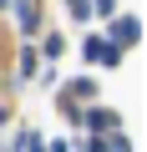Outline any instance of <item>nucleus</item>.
<instances>
[{
  "mask_svg": "<svg viewBox=\"0 0 147 152\" xmlns=\"http://www.w3.org/2000/svg\"><path fill=\"white\" fill-rule=\"evenodd\" d=\"M86 10L102 15V20H112V15H117V0H86Z\"/></svg>",
  "mask_w": 147,
  "mask_h": 152,
  "instance_id": "39448f33",
  "label": "nucleus"
},
{
  "mask_svg": "<svg viewBox=\"0 0 147 152\" xmlns=\"http://www.w3.org/2000/svg\"><path fill=\"white\" fill-rule=\"evenodd\" d=\"M86 152H107V137H91V142H86Z\"/></svg>",
  "mask_w": 147,
  "mask_h": 152,
  "instance_id": "f8f14e48",
  "label": "nucleus"
},
{
  "mask_svg": "<svg viewBox=\"0 0 147 152\" xmlns=\"http://www.w3.org/2000/svg\"><path fill=\"white\" fill-rule=\"evenodd\" d=\"M20 76H36V51H31V46L20 51Z\"/></svg>",
  "mask_w": 147,
  "mask_h": 152,
  "instance_id": "0eeeda50",
  "label": "nucleus"
},
{
  "mask_svg": "<svg viewBox=\"0 0 147 152\" xmlns=\"http://www.w3.org/2000/svg\"><path fill=\"white\" fill-rule=\"evenodd\" d=\"M5 5H10V0H0V10H5Z\"/></svg>",
  "mask_w": 147,
  "mask_h": 152,
  "instance_id": "ddd939ff",
  "label": "nucleus"
},
{
  "mask_svg": "<svg viewBox=\"0 0 147 152\" xmlns=\"http://www.w3.org/2000/svg\"><path fill=\"white\" fill-rule=\"evenodd\" d=\"M66 10L76 15V20H86V15H91V10H86V0H66Z\"/></svg>",
  "mask_w": 147,
  "mask_h": 152,
  "instance_id": "9b49d317",
  "label": "nucleus"
},
{
  "mask_svg": "<svg viewBox=\"0 0 147 152\" xmlns=\"http://www.w3.org/2000/svg\"><path fill=\"white\" fill-rule=\"evenodd\" d=\"M15 15H20V31H26V36H31L36 20H41V15H36V0H15Z\"/></svg>",
  "mask_w": 147,
  "mask_h": 152,
  "instance_id": "7ed1b4c3",
  "label": "nucleus"
},
{
  "mask_svg": "<svg viewBox=\"0 0 147 152\" xmlns=\"http://www.w3.org/2000/svg\"><path fill=\"white\" fill-rule=\"evenodd\" d=\"M102 46H107V41H97V36H86V46H81V56H86V61H97V56H102Z\"/></svg>",
  "mask_w": 147,
  "mask_h": 152,
  "instance_id": "423d86ee",
  "label": "nucleus"
},
{
  "mask_svg": "<svg viewBox=\"0 0 147 152\" xmlns=\"http://www.w3.org/2000/svg\"><path fill=\"white\" fill-rule=\"evenodd\" d=\"M20 147H26V152H46V142H41L36 132H26V137H20Z\"/></svg>",
  "mask_w": 147,
  "mask_h": 152,
  "instance_id": "9d476101",
  "label": "nucleus"
},
{
  "mask_svg": "<svg viewBox=\"0 0 147 152\" xmlns=\"http://www.w3.org/2000/svg\"><path fill=\"white\" fill-rule=\"evenodd\" d=\"M97 61H102V66H117V61H122V51H117V46H102V56H97Z\"/></svg>",
  "mask_w": 147,
  "mask_h": 152,
  "instance_id": "6e6552de",
  "label": "nucleus"
},
{
  "mask_svg": "<svg viewBox=\"0 0 147 152\" xmlns=\"http://www.w3.org/2000/svg\"><path fill=\"white\" fill-rule=\"evenodd\" d=\"M81 122L102 137V132H122V117L112 112V107H91V112H81Z\"/></svg>",
  "mask_w": 147,
  "mask_h": 152,
  "instance_id": "f03ea898",
  "label": "nucleus"
},
{
  "mask_svg": "<svg viewBox=\"0 0 147 152\" xmlns=\"http://www.w3.org/2000/svg\"><path fill=\"white\" fill-rule=\"evenodd\" d=\"M137 41H142L137 15H117V20H112V46H117V51H127V46H137Z\"/></svg>",
  "mask_w": 147,
  "mask_h": 152,
  "instance_id": "f257e3e1",
  "label": "nucleus"
},
{
  "mask_svg": "<svg viewBox=\"0 0 147 152\" xmlns=\"http://www.w3.org/2000/svg\"><path fill=\"white\" fill-rule=\"evenodd\" d=\"M91 91H97V86H91V76H76V81H71V86H66L61 96H71V102H86Z\"/></svg>",
  "mask_w": 147,
  "mask_h": 152,
  "instance_id": "20e7f679",
  "label": "nucleus"
},
{
  "mask_svg": "<svg viewBox=\"0 0 147 152\" xmlns=\"http://www.w3.org/2000/svg\"><path fill=\"white\" fill-rule=\"evenodd\" d=\"M107 152H132V142H127L122 132H112V142H107Z\"/></svg>",
  "mask_w": 147,
  "mask_h": 152,
  "instance_id": "1a4fd4ad",
  "label": "nucleus"
}]
</instances>
